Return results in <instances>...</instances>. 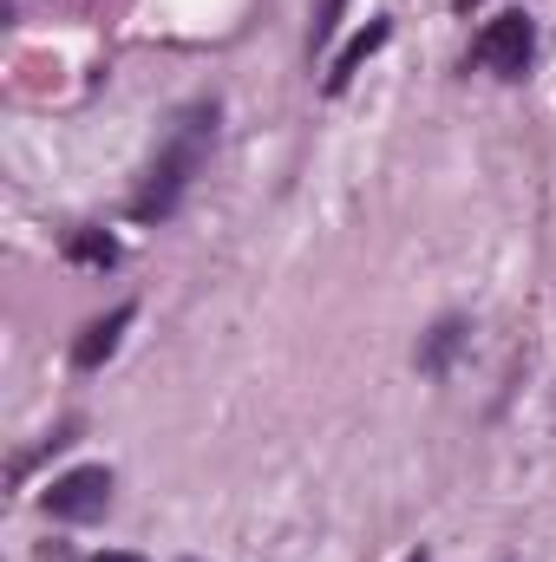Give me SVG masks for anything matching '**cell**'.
I'll return each instance as SVG.
<instances>
[{
  "label": "cell",
  "instance_id": "6da1fadb",
  "mask_svg": "<svg viewBox=\"0 0 556 562\" xmlns=\"http://www.w3.org/2000/svg\"><path fill=\"white\" fill-rule=\"evenodd\" d=\"M210 132H216V105H190V112L177 119L170 144L157 150V164L144 170L138 196H132V216H138V223H164V216L184 203V190H190V177H197V164H203V150H210Z\"/></svg>",
  "mask_w": 556,
  "mask_h": 562
},
{
  "label": "cell",
  "instance_id": "7a4b0ae2",
  "mask_svg": "<svg viewBox=\"0 0 556 562\" xmlns=\"http://www.w3.org/2000/svg\"><path fill=\"white\" fill-rule=\"evenodd\" d=\"M105 504H112V471L105 464H79V471L46 484V510L59 524H92V517H105Z\"/></svg>",
  "mask_w": 556,
  "mask_h": 562
},
{
  "label": "cell",
  "instance_id": "3957f363",
  "mask_svg": "<svg viewBox=\"0 0 556 562\" xmlns=\"http://www.w3.org/2000/svg\"><path fill=\"white\" fill-rule=\"evenodd\" d=\"M531 53H537V26H531V13H498V20L478 33V66H491L498 79H524Z\"/></svg>",
  "mask_w": 556,
  "mask_h": 562
},
{
  "label": "cell",
  "instance_id": "277c9868",
  "mask_svg": "<svg viewBox=\"0 0 556 562\" xmlns=\"http://www.w3.org/2000/svg\"><path fill=\"white\" fill-rule=\"evenodd\" d=\"M132 314H138V307L125 301V307H112L105 321H92V327L79 334V347H73V367H86V373H92V367H105V360L119 353V334L132 327Z\"/></svg>",
  "mask_w": 556,
  "mask_h": 562
},
{
  "label": "cell",
  "instance_id": "5b68a950",
  "mask_svg": "<svg viewBox=\"0 0 556 562\" xmlns=\"http://www.w3.org/2000/svg\"><path fill=\"white\" fill-rule=\"evenodd\" d=\"M387 40H393V20H374V26H367V33H360V40H354L341 59H334V72H327V92H347V79L367 66V53H380Z\"/></svg>",
  "mask_w": 556,
  "mask_h": 562
},
{
  "label": "cell",
  "instance_id": "8992f818",
  "mask_svg": "<svg viewBox=\"0 0 556 562\" xmlns=\"http://www.w3.org/2000/svg\"><path fill=\"white\" fill-rule=\"evenodd\" d=\"M465 340H471V327H465L458 314H452V321H438V327H432V340L419 347V373H445V367H452V353H458Z\"/></svg>",
  "mask_w": 556,
  "mask_h": 562
},
{
  "label": "cell",
  "instance_id": "52a82bcc",
  "mask_svg": "<svg viewBox=\"0 0 556 562\" xmlns=\"http://www.w3.org/2000/svg\"><path fill=\"white\" fill-rule=\"evenodd\" d=\"M66 256H73V262H86V269H112V262H119V243H112L105 229H73Z\"/></svg>",
  "mask_w": 556,
  "mask_h": 562
},
{
  "label": "cell",
  "instance_id": "ba28073f",
  "mask_svg": "<svg viewBox=\"0 0 556 562\" xmlns=\"http://www.w3.org/2000/svg\"><path fill=\"white\" fill-rule=\"evenodd\" d=\"M341 7H347V0H321V7H314V46H327V40H334V26H341Z\"/></svg>",
  "mask_w": 556,
  "mask_h": 562
},
{
  "label": "cell",
  "instance_id": "9c48e42d",
  "mask_svg": "<svg viewBox=\"0 0 556 562\" xmlns=\"http://www.w3.org/2000/svg\"><path fill=\"white\" fill-rule=\"evenodd\" d=\"M92 562H144V557H125V550H99Z\"/></svg>",
  "mask_w": 556,
  "mask_h": 562
},
{
  "label": "cell",
  "instance_id": "30bf717a",
  "mask_svg": "<svg viewBox=\"0 0 556 562\" xmlns=\"http://www.w3.org/2000/svg\"><path fill=\"white\" fill-rule=\"evenodd\" d=\"M458 7H485V0H458Z\"/></svg>",
  "mask_w": 556,
  "mask_h": 562
},
{
  "label": "cell",
  "instance_id": "8fae6325",
  "mask_svg": "<svg viewBox=\"0 0 556 562\" xmlns=\"http://www.w3.org/2000/svg\"><path fill=\"white\" fill-rule=\"evenodd\" d=\"M407 562H425V557H407Z\"/></svg>",
  "mask_w": 556,
  "mask_h": 562
}]
</instances>
